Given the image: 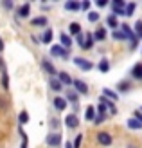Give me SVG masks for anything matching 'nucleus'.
Instances as JSON below:
<instances>
[{
  "label": "nucleus",
  "mask_w": 142,
  "mask_h": 148,
  "mask_svg": "<svg viewBox=\"0 0 142 148\" xmlns=\"http://www.w3.org/2000/svg\"><path fill=\"white\" fill-rule=\"evenodd\" d=\"M126 125H128V128H130V130H142V125L135 119V117H130V119L126 121Z\"/></svg>",
  "instance_id": "obj_25"
},
{
  "label": "nucleus",
  "mask_w": 142,
  "mask_h": 148,
  "mask_svg": "<svg viewBox=\"0 0 142 148\" xmlns=\"http://www.w3.org/2000/svg\"><path fill=\"white\" fill-rule=\"evenodd\" d=\"M101 14L97 11H88V22H92V24H95V22H99Z\"/></svg>",
  "instance_id": "obj_30"
},
{
  "label": "nucleus",
  "mask_w": 142,
  "mask_h": 148,
  "mask_svg": "<svg viewBox=\"0 0 142 148\" xmlns=\"http://www.w3.org/2000/svg\"><path fill=\"white\" fill-rule=\"evenodd\" d=\"M94 34V40L95 42H104V40H106V27H97V31L95 33H92Z\"/></svg>",
  "instance_id": "obj_17"
},
{
  "label": "nucleus",
  "mask_w": 142,
  "mask_h": 148,
  "mask_svg": "<svg viewBox=\"0 0 142 148\" xmlns=\"http://www.w3.org/2000/svg\"><path fill=\"white\" fill-rule=\"evenodd\" d=\"M18 123H20V127L29 123V112H27V110H22V112L18 114Z\"/></svg>",
  "instance_id": "obj_28"
},
{
  "label": "nucleus",
  "mask_w": 142,
  "mask_h": 148,
  "mask_svg": "<svg viewBox=\"0 0 142 148\" xmlns=\"http://www.w3.org/2000/svg\"><path fill=\"white\" fill-rule=\"evenodd\" d=\"M103 96H104V98H108L110 101H113V103H115V101H119V94L113 90V88L104 87V88H103Z\"/></svg>",
  "instance_id": "obj_16"
},
{
  "label": "nucleus",
  "mask_w": 142,
  "mask_h": 148,
  "mask_svg": "<svg viewBox=\"0 0 142 148\" xmlns=\"http://www.w3.org/2000/svg\"><path fill=\"white\" fill-rule=\"evenodd\" d=\"M61 141H63V137L59 132H50L47 136V146H50V148H59L61 146Z\"/></svg>",
  "instance_id": "obj_2"
},
{
  "label": "nucleus",
  "mask_w": 142,
  "mask_h": 148,
  "mask_svg": "<svg viewBox=\"0 0 142 148\" xmlns=\"http://www.w3.org/2000/svg\"><path fill=\"white\" fill-rule=\"evenodd\" d=\"M49 123H50V128H52V132H54V130L58 132V130H59V125H61V123H59V119H58V117H50V121H49Z\"/></svg>",
  "instance_id": "obj_33"
},
{
  "label": "nucleus",
  "mask_w": 142,
  "mask_h": 148,
  "mask_svg": "<svg viewBox=\"0 0 142 148\" xmlns=\"http://www.w3.org/2000/svg\"><path fill=\"white\" fill-rule=\"evenodd\" d=\"M81 24H77V22H72V24H69V33L70 34H74V36H77V34H81L83 31H81Z\"/></svg>",
  "instance_id": "obj_23"
},
{
  "label": "nucleus",
  "mask_w": 142,
  "mask_h": 148,
  "mask_svg": "<svg viewBox=\"0 0 142 148\" xmlns=\"http://www.w3.org/2000/svg\"><path fill=\"white\" fill-rule=\"evenodd\" d=\"M133 33H135V36H137V38H140V40H142V20H137V22H135Z\"/></svg>",
  "instance_id": "obj_29"
},
{
  "label": "nucleus",
  "mask_w": 142,
  "mask_h": 148,
  "mask_svg": "<svg viewBox=\"0 0 142 148\" xmlns=\"http://www.w3.org/2000/svg\"><path fill=\"white\" fill-rule=\"evenodd\" d=\"M63 123H65V127L69 128V130H76V128H79V117H77V114H69V116H65V119H63Z\"/></svg>",
  "instance_id": "obj_4"
},
{
  "label": "nucleus",
  "mask_w": 142,
  "mask_h": 148,
  "mask_svg": "<svg viewBox=\"0 0 142 148\" xmlns=\"http://www.w3.org/2000/svg\"><path fill=\"white\" fill-rule=\"evenodd\" d=\"M130 90H131V83H130V81H126V79H121L115 85V92L117 94H124V92H130Z\"/></svg>",
  "instance_id": "obj_12"
},
{
  "label": "nucleus",
  "mask_w": 142,
  "mask_h": 148,
  "mask_svg": "<svg viewBox=\"0 0 142 148\" xmlns=\"http://www.w3.org/2000/svg\"><path fill=\"white\" fill-rule=\"evenodd\" d=\"M139 110H140V112H142V107H140V108H139Z\"/></svg>",
  "instance_id": "obj_49"
},
{
  "label": "nucleus",
  "mask_w": 142,
  "mask_h": 148,
  "mask_svg": "<svg viewBox=\"0 0 142 148\" xmlns=\"http://www.w3.org/2000/svg\"><path fill=\"white\" fill-rule=\"evenodd\" d=\"M31 24H33L34 27H47L49 18L45 16V14H40V16H36V18H33V20H31Z\"/></svg>",
  "instance_id": "obj_15"
},
{
  "label": "nucleus",
  "mask_w": 142,
  "mask_h": 148,
  "mask_svg": "<svg viewBox=\"0 0 142 148\" xmlns=\"http://www.w3.org/2000/svg\"><path fill=\"white\" fill-rule=\"evenodd\" d=\"M40 42H41V43H50V42H52V29H50V27H45V31H43Z\"/></svg>",
  "instance_id": "obj_24"
},
{
  "label": "nucleus",
  "mask_w": 142,
  "mask_h": 148,
  "mask_svg": "<svg viewBox=\"0 0 142 148\" xmlns=\"http://www.w3.org/2000/svg\"><path fill=\"white\" fill-rule=\"evenodd\" d=\"M65 148H74V146H72V141H67V143H65Z\"/></svg>",
  "instance_id": "obj_47"
},
{
  "label": "nucleus",
  "mask_w": 142,
  "mask_h": 148,
  "mask_svg": "<svg viewBox=\"0 0 142 148\" xmlns=\"http://www.w3.org/2000/svg\"><path fill=\"white\" fill-rule=\"evenodd\" d=\"M0 5H2L4 9H7V11L14 9V2H13V0H2V2H0Z\"/></svg>",
  "instance_id": "obj_31"
},
{
  "label": "nucleus",
  "mask_w": 142,
  "mask_h": 148,
  "mask_svg": "<svg viewBox=\"0 0 142 148\" xmlns=\"http://www.w3.org/2000/svg\"><path fill=\"white\" fill-rule=\"evenodd\" d=\"M29 14H31V4L29 2L22 4L16 9V18H29Z\"/></svg>",
  "instance_id": "obj_11"
},
{
  "label": "nucleus",
  "mask_w": 142,
  "mask_h": 148,
  "mask_svg": "<svg viewBox=\"0 0 142 148\" xmlns=\"http://www.w3.org/2000/svg\"><path fill=\"white\" fill-rule=\"evenodd\" d=\"M108 117H110L108 114H97V116H95V119H94V123H95V125H101V123L106 121Z\"/></svg>",
  "instance_id": "obj_34"
},
{
  "label": "nucleus",
  "mask_w": 142,
  "mask_h": 148,
  "mask_svg": "<svg viewBox=\"0 0 142 148\" xmlns=\"http://www.w3.org/2000/svg\"><path fill=\"white\" fill-rule=\"evenodd\" d=\"M97 143H99L101 146H111V145H113V137H111L110 132L101 130L99 134H97Z\"/></svg>",
  "instance_id": "obj_3"
},
{
  "label": "nucleus",
  "mask_w": 142,
  "mask_h": 148,
  "mask_svg": "<svg viewBox=\"0 0 142 148\" xmlns=\"http://www.w3.org/2000/svg\"><path fill=\"white\" fill-rule=\"evenodd\" d=\"M106 25H108V27H111L113 31H117V29L121 27V24H119L117 16H113V14H108V18H106Z\"/></svg>",
  "instance_id": "obj_20"
},
{
  "label": "nucleus",
  "mask_w": 142,
  "mask_h": 148,
  "mask_svg": "<svg viewBox=\"0 0 142 148\" xmlns=\"http://www.w3.org/2000/svg\"><path fill=\"white\" fill-rule=\"evenodd\" d=\"M65 9L67 11H79V2H76V0H69V2H65Z\"/></svg>",
  "instance_id": "obj_27"
},
{
  "label": "nucleus",
  "mask_w": 142,
  "mask_h": 148,
  "mask_svg": "<svg viewBox=\"0 0 142 148\" xmlns=\"http://www.w3.org/2000/svg\"><path fill=\"white\" fill-rule=\"evenodd\" d=\"M94 43H95L94 34H92V33H85V45L81 47V49H83V51H90V49L94 47Z\"/></svg>",
  "instance_id": "obj_18"
},
{
  "label": "nucleus",
  "mask_w": 142,
  "mask_h": 148,
  "mask_svg": "<svg viewBox=\"0 0 142 148\" xmlns=\"http://www.w3.org/2000/svg\"><path fill=\"white\" fill-rule=\"evenodd\" d=\"M90 2H88V0H85V2H79V9L81 11H88V9H90Z\"/></svg>",
  "instance_id": "obj_40"
},
{
  "label": "nucleus",
  "mask_w": 142,
  "mask_h": 148,
  "mask_svg": "<svg viewBox=\"0 0 142 148\" xmlns=\"http://www.w3.org/2000/svg\"><path fill=\"white\" fill-rule=\"evenodd\" d=\"M111 14L113 16H126L124 9H119V7H111Z\"/></svg>",
  "instance_id": "obj_38"
},
{
  "label": "nucleus",
  "mask_w": 142,
  "mask_h": 148,
  "mask_svg": "<svg viewBox=\"0 0 142 148\" xmlns=\"http://www.w3.org/2000/svg\"><path fill=\"white\" fill-rule=\"evenodd\" d=\"M58 79L61 81V85L63 87H69V88H72V83H74V79H72V76L67 71H59L58 72Z\"/></svg>",
  "instance_id": "obj_7"
},
{
  "label": "nucleus",
  "mask_w": 142,
  "mask_h": 148,
  "mask_svg": "<svg viewBox=\"0 0 142 148\" xmlns=\"http://www.w3.org/2000/svg\"><path fill=\"white\" fill-rule=\"evenodd\" d=\"M72 43H74V40H72V36H70V34H67V33H61V34H59V45H61L63 49L70 51Z\"/></svg>",
  "instance_id": "obj_10"
},
{
  "label": "nucleus",
  "mask_w": 142,
  "mask_h": 148,
  "mask_svg": "<svg viewBox=\"0 0 142 148\" xmlns=\"http://www.w3.org/2000/svg\"><path fill=\"white\" fill-rule=\"evenodd\" d=\"M126 148H139L135 143H128V145H126Z\"/></svg>",
  "instance_id": "obj_46"
},
{
  "label": "nucleus",
  "mask_w": 142,
  "mask_h": 148,
  "mask_svg": "<svg viewBox=\"0 0 142 148\" xmlns=\"http://www.w3.org/2000/svg\"><path fill=\"white\" fill-rule=\"evenodd\" d=\"M95 5L97 7H106V5H110V2H108V0H97Z\"/></svg>",
  "instance_id": "obj_44"
},
{
  "label": "nucleus",
  "mask_w": 142,
  "mask_h": 148,
  "mask_svg": "<svg viewBox=\"0 0 142 148\" xmlns=\"http://www.w3.org/2000/svg\"><path fill=\"white\" fill-rule=\"evenodd\" d=\"M97 114H108V108H106V105H103V103H99V105H97Z\"/></svg>",
  "instance_id": "obj_42"
},
{
  "label": "nucleus",
  "mask_w": 142,
  "mask_h": 148,
  "mask_svg": "<svg viewBox=\"0 0 142 148\" xmlns=\"http://www.w3.org/2000/svg\"><path fill=\"white\" fill-rule=\"evenodd\" d=\"M135 9H137V4H135V2H128V4H126V7H124V13H126V16H133V13H135Z\"/></svg>",
  "instance_id": "obj_26"
},
{
  "label": "nucleus",
  "mask_w": 142,
  "mask_h": 148,
  "mask_svg": "<svg viewBox=\"0 0 142 148\" xmlns=\"http://www.w3.org/2000/svg\"><path fill=\"white\" fill-rule=\"evenodd\" d=\"M95 116H97L95 107H94V105H88V107L85 108V119H86V121H94Z\"/></svg>",
  "instance_id": "obj_19"
},
{
  "label": "nucleus",
  "mask_w": 142,
  "mask_h": 148,
  "mask_svg": "<svg viewBox=\"0 0 142 148\" xmlns=\"http://www.w3.org/2000/svg\"><path fill=\"white\" fill-rule=\"evenodd\" d=\"M81 145H83V134H77L76 139L72 141V146L74 148H81Z\"/></svg>",
  "instance_id": "obj_35"
},
{
  "label": "nucleus",
  "mask_w": 142,
  "mask_h": 148,
  "mask_svg": "<svg viewBox=\"0 0 142 148\" xmlns=\"http://www.w3.org/2000/svg\"><path fill=\"white\" fill-rule=\"evenodd\" d=\"M130 74H131V78L133 79H139V81H142V63L139 62V63H135L131 67V71H130Z\"/></svg>",
  "instance_id": "obj_13"
},
{
  "label": "nucleus",
  "mask_w": 142,
  "mask_h": 148,
  "mask_svg": "<svg viewBox=\"0 0 142 148\" xmlns=\"http://www.w3.org/2000/svg\"><path fill=\"white\" fill-rule=\"evenodd\" d=\"M110 5H111V7H119V9H124V7H126V2H124V0H113Z\"/></svg>",
  "instance_id": "obj_37"
},
{
  "label": "nucleus",
  "mask_w": 142,
  "mask_h": 148,
  "mask_svg": "<svg viewBox=\"0 0 142 148\" xmlns=\"http://www.w3.org/2000/svg\"><path fill=\"white\" fill-rule=\"evenodd\" d=\"M50 56H54V58H61V60H69L70 58V51H67L63 49L59 43H54V45H50Z\"/></svg>",
  "instance_id": "obj_1"
},
{
  "label": "nucleus",
  "mask_w": 142,
  "mask_h": 148,
  "mask_svg": "<svg viewBox=\"0 0 142 148\" xmlns=\"http://www.w3.org/2000/svg\"><path fill=\"white\" fill-rule=\"evenodd\" d=\"M117 107H115V103H110L108 105V116H117Z\"/></svg>",
  "instance_id": "obj_39"
},
{
  "label": "nucleus",
  "mask_w": 142,
  "mask_h": 148,
  "mask_svg": "<svg viewBox=\"0 0 142 148\" xmlns=\"http://www.w3.org/2000/svg\"><path fill=\"white\" fill-rule=\"evenodd\" d=\"M65 99H67V103H72V105H76L77 99H79V94H77L76 90H74V88H67Z\"/></svg>",
  "instance_id": "obj_14"
},
{
  "label": "nucleus",
  "mask_w": 142,
  "mask_h": 148,
  "mask_svg": "<svg viewBox=\"0 0 142 148\" xmlns=\"http://www.w3.org/2000/svg\"><path fill=\"white\" fill-rule=\"evenodd\" d=\"M111 38H115V40H122V42H126V36H124V33L121 31V29H117V31H113V33H111Z\"/></svg>",
  "instance_id": "obj_32"
},
{
  "label": "nucleus",
  "mask_w": 142,
  "mask_h": 148,
  "mask_svg": "<svg viewBox=\"0 0 142 148\" xmlns=\"http://www.w3.org/2000/svg\"><path fill=\"white\" fill-rule=\"evenodd\" d=\"M52 107H54L58 112H63V110H67L69 103H67V99H65V98H61V96H56V98L52 99Z\"/></svg>",
  "instance_id": "obj_9"
},
{
  "label": "nucleus",
  "mask_w": 142,
  "mask_h": 148,
  "mask_svg": "<svg viewBox=\"0 0 142 148\" xmlns=\"http://www.w3.org/2000/svg\"><path fill=\"white\" fill-rule=\"evenodd\" d=\"M74 63H76L81 71H92V69H94V63H92L90 60H86V58H79V56H76V58H74Z\"/></svg>",
  "instance_id": "obj_6"
},
{
  "label": "nucleus",
  "mask_w": 142,
  "mask_h": 148,
  "mask_svg": "<svg viewBox=\"0 0 142 148\" xmlns=\"http://www.w3.org/2000/svg\"><path fill=\"white\" fill-rule=\"evenodd\" d=\"M76 42H77V45H79V47H83V45H85V33L77 34V36H76Z\"/></svg>",
  "instance_id": "obj_41"
},
{
  "label": "nucleus",
  "mask_w": 142,
  "mask_h": 148,
  "mask_svg": "<svg viewBox=\"0 0 142 148\" xmlns=\"http://www.w3.org/2000/svg\"><path fill=\"white\" fill-rule=\"evenodd\" d=\"M137 47H139V40H135V42H130V49H131V51H135Z\"/></svg>",
  "instance_id": "obj_45"
},
{
  "label": "nucleus",
  "mask_w": 142,
  "mask_h": 148,
  "mask_svg": "<svg viewBox=\"0 0 142 148\" xmlns=\"http://www.w3.org/2000/svg\"><path fill=\"white\" fill-rule=\"evenodd\" d=\"M97 71L99 72H108L110 71V60L108 58H101V62L97 63Z\"/></svg>",
  "instance_id": "obj_22"
},
{
  "label": "nucleus",
  "mask_w": 142,
  "mask_h": 148,
  "mask_svg": "<svg viewBox=\"0 0 142 148\" xmlns=\"http://www.w3.org/2000/svg\"><path fill=\"white\" fill-rule=\"evenodd\" d=\"M41 69L43 71H45L47 74H49V76H52V78H56V74H58V71H56V67H54V63H52L50 60H49V58H43V60H41Z\"/></svg>",
  "instance_id": "obj_5"
},
{
  "label": "nucleus",
  "mask_w": 142,
  "mask_h": 148,
  "mask_svg": "<svg viewBox=\"0 0 142 148\" xmlns=\"http://www.w3.org/2000/svg\"><path fill=\"white\" fill-rule=\"evenodd\" d=\"M72 88H74V90H76L77 94H83V96H86V94H88V85L85 83L83 79H74Z\"/></svg>",
  "instance_id": "obj_8"
},
{
  "label": "nucleus",
  "mask_w": 142,
  "mask_h": 148,
  "mask_svg": "<svg viewBox=\"0 0 142 148\" xmlns=\"http://www.w3.org/2000/svg\"><path fill=\"white\" fill-rule=\"evenodd\" d=\"M133 117H135V119H137V121H139V123L142 125V112H140V110H139V108L135 110V112H133Z\"/></svg>",
  "instance_id": "obj_43"
},
{
  "label": "nucleus",
  "mask_w": 142,
  "mask_h": 148,
  "mask_svg": "<svg viewBox=\"0 0 142 148\" xmlns=\"http://www.w3.org/2000/svg\"><path fill=\"white\" fill-rule=\"evenodd\" d=\"M2 87L5 88H9V78H7V71H2Z\"/></svg>",
  "instance_id": "obj_36"
},
{
  "label": "nucleus",
  "mask_w": 142,
  "mask_h": 148,
  "mask_svg": "<svg viewBox=\"0 0 142 148\" xmlns=\"http://www.w3.org/2000/svg\"><path fill=\"white\" fill-rule=\"evenodd\" d=\"M49 87H50L54 92H61V90H63V85H61V81H59L58 78H50V81H49Z\"/></svg>",
  "instance_id": "obj_21"
},
{
  "label": "nucleus",
  "mask_w": 142,
  "mask_h": 148,
  "mask_svg": "<svg viewBox=\"0 0 142 148\" xmlns=\"http://www.w3.org/2000/svg\"><path fill=\"white\" fill-rule=\"evenodd\" d=\"M2 51H4V40L0 38V53H2Z\"/></svg>",
  "instance_id": "obj_48"
}]
</instances>
